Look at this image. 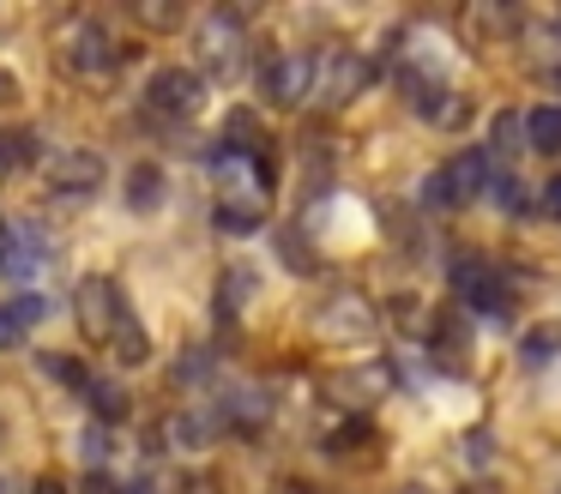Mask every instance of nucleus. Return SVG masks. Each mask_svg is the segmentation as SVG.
Listing matches in <instances>:
<instances>
[{"label":"nucleus","instance_id":"bb28decb","mask_svg":"<svg viewBox=\"0 0 561 494\" xmlns=\"http://www.w3.org/2000/svg\"><path fill=\"white\" fill-rule=\"evenodd\" d=\"M368 434H375V428H368V422H363V416H356V422H344V428H339V434H332V446H339V452H344V446H363V440H368Z\"/></svg>","mask_w":561,"mask_h":494},{"label":"nucleus","instance_id":"c9c22d12","mask_svg":"<svg viewBox=\"0 0 561 494\" xmlns=\"http://www.w3.org/2000/svg\"><path fill=\"white\" fill-rule=\"evenodd\" d=\"M13 96H19V79L13 72H0V103H13Z\"/></svg>","mask_w":561,"mask_h":494},{"label":"nucleus","instance_id":"c85d7f7f","mask_svg":"<svg viewBox=\"0 0 561 494\" xmlns=\"http://www.w3.org/2000/svg\"><path fill=\"white\" fill-rule=\"evenodd\" d=\"M79 494H122V482H115V476H103V470H91V476L79 482Z\"/></svg>","mask_w":561,"mask_h":494},{"label":"nucleus","instance_id":"f257e3e1","mask_svg":"<svg viewBox=\"0 0 561 494\" xmlns=\"http://www.w3.org/2000/svg\"><path fill=\"white\" fill-rule=\"evenodd\" d=\"M199 96H206V79L187 67H158L146 79V103L158 115H187V108H199Z\"/></svg>","mask_w":561,"mask_h":494},{"label":"nucleus","instance_id":"0eeeda50","mask_svg":"<svg viewBox=\"0 0 561 494\" xmlns=\"http://www.w3.org/2000/svg\"><path fill=\"white\" fill-rule=\"evenodd\" d=\"M308 84H314V60H302V55H284V60H272L266 67V96L272 103H302L308 96Z\"/></svg>","mask_w":561,"mask_h":494},{"label":"nucleus","instance_id":"423d86ee","mask_svg":"<svg viewBox=\"0 0 561 494\" xmlns=\"http://www.w3.org/2000/svg\"><path fill=\"white\" fill-rule=\"evenodd\" d=\"M199 48H206V67L211 72H230L236 67V48H242V24H236V12H211V19L199 24Z\"/></svg>","mask_w":561,"mask_h":494},{"label":"nucleus","instance_id":"2eb2a0df","mask_svg":"<svg viewBox=\"0 0 561 494\" xmlns=\"http://www.w3.org/2000/svg\"><path fill=\"white\" fill-rule=\"evenodd\" d=\"M158 199H163V169L134 163V175H127V205H134V211H151Z\"/></svg>","mask_w":561,"mask_h":494},{"label":"nucleus","instance_id":"a19ab883","mask_svg":"<svg viewBox=\"0 0 561 494\" xmlns=\"http://www.w3.org/2000/svg\"><path fill=\"white\" fill-rule=\"evenodd\" d=\"M556 84H561V72H556Z\"/></svg>","mask_w":561,"mask_h":494},{"label":"nucleus","instance_id":"473e14b6","mask_svg":"<svg viewBox=\"0 0 561 494\" xmlns=\"http://www.w3.org/2000/svg\"><path fill=\"white\" fill-rule=\"evenodd\" d=\"M543 211L561 223V175H549V187H543Z\"/></svg>","mask_w":561,"mask_h":494},{"label":"nucleus","instance_id":"2f4dec72","mask_svg":"<svg viewBox=\"0 0 561 494\" xmlns=\"http://www.w3.org/2000/svg\"><path fill=\"white\" fill-rule=\"evenodd\" d=\"M85 458H91V464H98V458H110V434H103V428L85 434Z\"/></svg>","mask_w":561,"mask_h":494},{"label":"nucleus","instance_id":"7c9ffc66","mask_svg":"<svg viewBox=\"0 0 561 494\" xmlns=\"http://www.w3.org/2000/svg\"><path fill=\"white\" fill-rule=\"evenodd\" d=\"M19 337H25V325H19V320H13V313L0 308V349H13V344H19Z\"/></svg>","mask_w":561,"mask_h":494},{"label":"nucleus","instance_id":"aec40b11","mask_svg":"<svg viewBox=\"0 0 561 494\" xmlns=\"http://www.w3.org/2000/svg\"><path fill=\"white\" fill-rule=\"evenodd\" d=\"M175 440H182V446H211V440H218V416H194V410L175 416Z\"/></svg>","mask_w":561,"mask_h":494},{"label":"nucleus","instance_id":"f03ea898","mask_svg":"<svg viewBox=\"0 0 561 494\" xmlns=\"http://www.w3.org/2000/svg\"><path fill=\"white\" fill-rule=\"evenodd\" d=\"M453 289H459L471 308H483V313H501L507 308V284H501L495 272H489L477 253H465V260H453Z\"/></svg>","mask_w":561,"mask_h":494},{"label":"nucleus","instance_id":"a211bd4d","mask_svg":"<svg viewBox=\"0 0 561 494\" xmlns=\"http://www.w3.org/2000/svg\"><path fill=\"white\" fill-rule=\"evenodd\" d=\"M37 368L49 374V380H61V386H79V392L91 386V374H85V361H79V356H55V349H49V356H43Z\"/></svg>","mask_w":561,"mask_h":494},{"label":"nucleus","instance_id":"4468645a","mask_svg":"<svg viewBox=\"0 0 561 494\" xmlns=\"http://www.w3.org/2000/svg\"><path fill=\"white\" fill-rule=\"evenodd\" d=\"M320 332H356V337H363V332H368V301L339 296L327 313H320Z\"/></svg>","mask_w":561,"mask_h":494},{"label":"nucleus","instance_id":"7ed1b4c3","mask_svg":"<svg viewBox=\"0 0 561 494\" xmlns=\"http://www.w3.org/2000/svg\"><path fill=\"white\" fill-rule=\"evenodd\" d=\"M49 187L67 193V199H91L103 187V157L98 151H61L49 163Z\"/></svg>","mask_w":561,"mask_h":494},{"label":"nucleus","instance_id":"a878e982","mask_svg":"<svg viewBox=\"0 0 561 494\" xmlns=\"http://www.w3.org/2000/svg\"><path fill=\"white\" fill-rule=\"evenodd\" d=\"M556 344H561V332H556V325H537V332L525 337V356H531V361H543Z\"/></svg>","mask_w":561,"mask_h":494},{"label":"nucleus","instance_id":"ddd939ff","mask_svg":"<svg viewBox=\"0 0 561 494\" xmlns=\"http://www.w3.org/2000/svg\"><path fill=\"white\" fill-rule=\"evenodd\" d=\"M447 96H453V91H440L435 79H423V72H404V103H411L416 115L440 120V108H447Z\"/></svg>","mask_w":561,"mask_h":494},{"label":"nucleus","instance_id":"4c0bfd02","mask_svg":"<svg viewBox=\"0 0 561 494\" xmlns=\"http://www.w3.org/2000/svg\"><path fill=\"white\" fill-rule=\"evenodd\" d=\"M272 494H308V489H296V482H278V489H272Z\"/></svg>","mask_w":561,"mask_h":494},{"label":"nucleus","instance_id":"f3484780","mask_svg":"<svg viewBox=\"0 0 561 494\" xmlns=\"http://www.w3.org/2000/svg\"><path fill=\"white\" fill-rule=\"evenodd\" d=\"M525 139H531V151H561V108H537L525 120Z\"/></svg>","mask_w":561,"mask_h":494},{"label":"nucleus","instance_id":"39448f33","mask_svg":"<svg viewBox=\"0 0 561 494\" xmlns=\"http://www.w3.org/2000/svg\"><path fill=\"white\" fill-rule=\"evenodd\" d=\"M67 67L85 72V79H98V72L115 67V43L103 24H73V36H67Z\"/></svg>","mask_w":561,"mask_h":494},{"label":"nucleus","instance_id":"58836bf2","mask_svg":"<svg viewBox=\"0 0 561 494\" xmlns=\"http://www.w3.org/2000/svg\"><path fill=\"white\" fill-rule=\"evenodd\" d=\"M0 494H19V482H13V476H0Z\"/></svg>","mask_w":561,"mask_h":494},{"label":"nucleus","instance_id":"6ab92c4d","mask_svg":"<svg viewBox=\"0 0 561 494\" xmlns=\"http://www.w3.org/2000/svg\"><path fill=\"white\" fill-rule=\"evenodd\" d=\"M31 157H37V139H31L25 127H13V133H0V169H25Z\"/></svg>","mask_w":561,"mask_h":494},{"label":"nucleus","instance_id":"f8f14e48","mask_svg":"<svg viewBox=\"0 0 561 494\" xmlns=\"http://www.w3.org/2000/svg\"><path fill=\"white\" fill-rule=\"evenodd\" d=\"M248 296H254V272H248V265H230V272L218 277V320L230 325L236 313H242Z\"/></svg>","mask_w":561,"mask_h":494},{"label":"nucleus","instance_id":"20e7f679","mask_svg":"<svg viewBox=\"0 0 561 494\" xmlns=\"http://www.w3.org/2000/svg\"><path fill=\"white\" fill-rule=\"evenodd\" d=\"M122 289H115V277H85L79 284V325H85V337H110V325H115V308H122Z\"/></svg>","mask_w":561,"mask_h":494},{"label":"nucleus","instance_id":"72a5a7b5","mask_svg":"<svg viewBox=\"0 0 561 494\" xmlns=\"http://www.w3.org/2000/svg\"><path fill=\"white\" fill-rule=\"evenodd\" d=\"M31 494H73V489H67L61 476H37V482H31Z\"/></svg>","mask_w":561,"mask_h":494},{"label":"nucleus","instance_id":"393cba45","mask_svg":"<svg viewBox=\"0 0 561 494\" xmlns=\"http://www.w3.org/2000/svg\"><path fill=\"white\" fill-rule=\"evenodd\" d=\"M278 253H284V260H290V265H296V272H314V253H308V248H302V235H296V229H290V235H284V241H278Z\"/></svg>","mask_w":561,"mask_h":494},{"label":"nucleus","instance_id":"cd10ccee","mask_svg":"<svg viewBox=\"0 0 561 494\" xmlns=\"http://www.w3.org/2000/svg\"><path fill=\"white\" fill-rule=\"evenodd\" d=\"M471 120V96H447V108H440V127H465Z\"/></svg>","mask_w":561,"mask_h":494},{"label":"nucleus","instance_id":"1a4fd4ad","mask_svg":"<svg viewBox=\"0 0 561 494\" xmlns=\"http://www.w3.org/2000/svg\"><path fill=\"white\" fill-rule=\"evenodd\" d=\"M368 79H375V67H368L363 55H332V67H327V103H351Z\"/></svg>","mask_w":561,"mask_h":494},{"label":"nucleus","instance_id":"f704fd0d","mask_svg":"<svg viewBox=\"0 0 561 494\" xmlns=\"http://www.w3.org/2000/svg\"><path fill=\"white\" fill-rule=\"evenodd\" d=\"M139 19L146 24H175V7H139Z\"/></svg>","mask_w":561,"mask_h":494},{"label":"nucleus","instance_id":"5701e85b","mask_svg":"<svg viewBox=\"0 0 561 494\" xmlns=\"http://www.w3.org/2000/svg\"><path fill=\"white\" fill-rule=\"evenodd\" d=\"M495 205H501V211H513V217H519L525 205H531V199H525V187H519V175L495 181Z\"/></svg>","mask_w":561,"mask_h":494},{"label":"nucleus","instance_id":"9b49d317","mask_svg":"<svg viewBox=\"0 0 561 494\" xmlns=\"http://www.w3.org/2000/svg\"><path fill=\"white\" fill-rule=\"evenodd\" d=\"M266 223V205L260 199H242V193H230V199L218 205V229L224 235H248V229Z\"/></svg>","mask_w":561,"mask_h":494},{"label":"nucleus","instance_id":"b1692460","mask_svg":"<svg viewBox=\"0 0 561 494\" xmlns=\"http://www.w3.org/2000/svg\"><path fill=\"white\" fill-rule=\"evenodd\" d=\"M7 313H13L19 325H37L43 313H49V301H43V296H13V301H7Z\"/></svg>","mask_w":561,"mask_h":494},{"label":"nucleus","instance_id":"c756f323","mask_svg":"<svg viewBox=\"0 0 561 494\" xmlns=\"http://www.w3.org/2000/svg\"><path fill=\"white\" fill-rule=\"evenodd\" d=\"M519 120H513V115H495V145H501V151H513V139H519Z\"/></svg>","mask_w":561,"mask_h":494},{"label":"nucleus","instance_id":"6e6552de","mask_svg":"<svg viewBox=\"0 0 561 494\" xmlns=\"http://www.w3.org/2000/svg\"><path fill=\"white\" fill-rule=\"evenodd\" d=\"M110 349H115V361H127V368H139V361L151 356V344H146V325H139V313L127 308H115V325H110Z\"/></svg>","mask_w":561,"mask_h":494},{"label":"nucleus","instance_id":"9d476101","mask_svg":"<svg viewBox=\"0 0 561 494\" xmlns=\"http://www.w3.org/2000/svg\"><path fill=\"white\" fill-rule=\"evenodd\" d=\"M483 181H489V157L483 151H465V157H453L447 163V187H453V199H471V193H483Z\"/></svg>","mask_w":561,"mask_h":494},{"label":"nucleus","instance_id":"ea45409f","mask_svg":"<svg viewBox=\"0 0 561 494\" xmlns=\"http://www.w3.org/2000/svg\"><path fill=\"white\" fill-rule=\"evenodd\" d=\"M127 494H158V489H151V482H139V489H127Z\"/></svg>","mask_w":561,"mask_h":494},{"label":"nucleus","instance_id":"4be33fe9","mask_svg":"<svg viewBox=\"0 0 561 494\" xmlns=\"http://www.w3.org/2000/svg\"><path fill=\"white\" fill-rule=\"evenodd\" d=\"M423 205H428V211H453V205H459V199H453V187H447V169H435V175L423 181Z\"/></svg>","mask_w":561,"mask_h":494},{"label":"nucleus","instance_id":"dca6fc26","mask_svg":"<svg viewBox=\"0 0 561 494\" xmlns=\"http://www.w3.org/2000/svg\"><path fill=\"white\" fill-rule=\"evenodd\" d=\"M85 398H91V410H98V428H103V422H122L127 410H134V404H127V392H122L115 380H91Z\"/></svg>","mask_w":561,"mask_h":494},{"label":"nucleus","instance_id":"412c9836","mask_svg":"<svg viewBox=\"0 0 561 494\" xmlns=\"http://www.w3.org/2000/svg\"><path fill=\"white\" fill-rule=\"evenodd\" d=\"M224 133L236 139V151H254V139H260V120L248 115V108H236V115L224 120Z\"/></svg>","mask_w":561,"mask_h":494},{"label":"nucleus","instance_id":"e433bc0d","mask_svg":"<svg viewBox=\"0 0 561 494\" xmlns=\"http://www.w3.org/2000/svg\"><path fill=\"white\" fill-rule=\"evenodd\" d=\"M7 253H13V229H7V217H0V265H7Z\"/></svg>","mask_w":561,"mask_h":494}]
</instances>
